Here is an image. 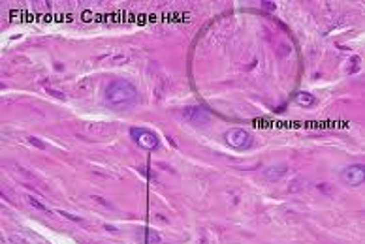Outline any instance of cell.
Masks as SVG:
<instances>
[{
	"label": "cell",
	"instance_id": "6da1fadb",
	"mask_svg": "<svg viewBox=\"0 0 365 244\" xmlns=\"http://www.w3.org/2000/svg\"><path fill=\"white\" fill-rule=\"evenodd\" d=\"M105 100L113 107H125L137 100V90L132 83L125 79H117L105 90Z\"/></svg>",
	"mask_w": 365,
	"mask_h": 244
},
{
	"label": "cell",
	"instance_id": "7a4b0ae2",
	"mask_svg": "<svg viewBox=\"0 0 365 244\" xmlns=\"http://www.w3.org/2000/svg\"><path fill=\"white\" fill-rule=\"evenodd\" d=\"M224 141L235 150H249L252 146V135L243 128H232L224 133Z\"/></svg>",
	"mask_w": 365,
	"mask_h": 244
},
{
	"label": "cell",
	"instance_id": "3957f363",
	"mask_svg": "<svg viewBox=\"0 0 365 244\" xmlns=\"http://www.w3.org/2000/svg\"><path fill=\"white\" fill-rule=\"evenodd\" d=\"M130 137L143 150H156L160 145L158 135L155 132H151V130H145V128H130Z\"/></svg>",
	"mask_w": 365,
	"mask_h": 244
},
{
	"label": "cell",
	"instance_id": "277c9868",
	"mask_svg": "<svg viewBox=\"0 0 365 244\" xmlns=\"http://www.w3.org/2000/svg\"><path fill=\"white\" fill-rule=\"evenodd\" d=\"M341 178L350 186H362L365 180V166L364 164H350L341 171Z\"/></svg>",
	"mask_w": 365,
	"mask_h": 244
},
{
	"label": "cell",
	"instance_id": "5b68a950",
	"mask_svg": "<svg viewBox=\"0 0 365 244\" xmlns=\"http://www.w3.org/2000/svg\"><path fill=\"white\" fill-rule=\"evenodd\" d=\"M294 101H296L297 105H301V107H311V105H314L316 103V98L313 96V94H309V92H297L296 98H294Z\"/></svg>",
	"mask_w": 365,
	"mask_h": 244
},
{
	"label": "cell",
	"instance_id": "8992f818",
	"mask_svg": "<svg viewBox=\"0 0 365 244\" xmlns=\"http://www.w3.org/2000/svg\"><path fill=\"white\" fill-rule=\"evenodd\" d=\"M137 235L143 237V243L145 244H158L160 243V235L156 233V231H153V229H147V227H141V229L137 231Z\"/></svg>",
	"mask_w": 365,
	"mask_h": 244
},
{
	"label": "cell",
	"instance_id": "52a82bcc",
	"mask_svg": "<svg viewBox=\"0 0 365 244\" xmlns=\"http://www.w3.org/2000/svg\"><path fill=\"white\" fill-rule=\"evenodd\" d=\"M25 199H26V203H28L30 207H34V209H38V211L47 212V214H49V209H47L46 205H44V203H42L40 199H38V197H32V195H25Z\"/></svg>",
	"mask_w": 365,
	"mask_h": 244
},
{
	"label": "cell",
	"instance_id": "ba28073f",
	"mask_svg": "<svg viewBox=\"0 0 365 244\" xmlns=\"http://www.w3.org/2000/svg\"><path fill=\"white\" fill-rule=\"evenodd\" d=\"M58 214H62L64 218H68V220H72V222H83V218H79V216H72L70 212H66V211H58Z\"/></svg>",
	"mask_w": 365,
	"mask_h": 244
},
{
	"label": "cell",
	"instance_id": "9c48e42d",
	"mask_svg": "<svg viewBox=\"0 0 365 244\" xmlns=\"http://www.w3.org/2000/svg\"><path fill=\"white\" fill-rule=\"evenodd\" d=\"M28 141H30V143H34V145H38V146H40V148H44V146H46V145H44V143H40V141H38V139H36V137H30V139H28Z\"/></svg>",
	"mask_w": 365,
	"mask_h": 244
},
{
	"label": "cell",
	"instance_id": "30bf717a",
	"mask_svg": "<svg viewBox=\"0 0 365 244\" xmlns=\"http://www.w3.org/2000/svg\"><path fill=\"white\" fill-rule=\"evenodd\" d=\"M263 6H265L267 10H275V6H271V2H263Z\"/></svg>",
	"mask_w": 365,
	"mask_h": 244
}]
</instances>
